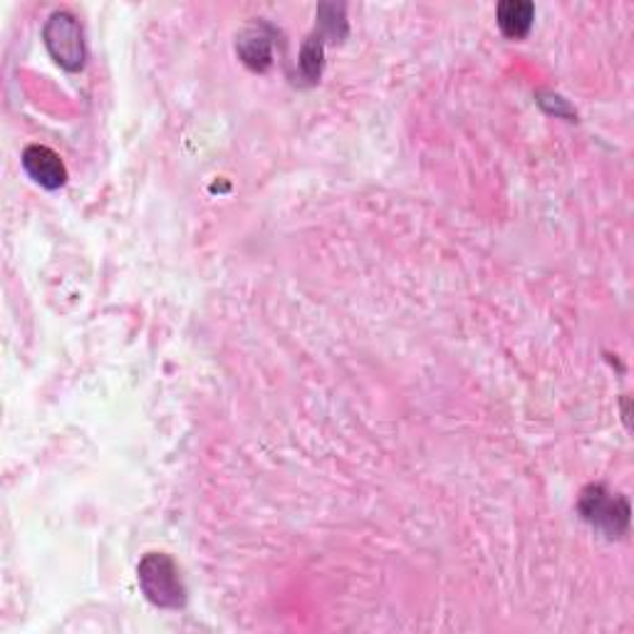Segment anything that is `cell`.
<instances>
[{
  "label": "cell",
  "mask_w": 634,
  "mask_h": 634,
  "mask_svg": "<svg viewBox=\"0 0 634 634\" xmlns=\"http://www.w3.org/2000/svg\"><path fill=\"white\" fill-rule=\"evenodd\" d=\"M146 600L162 610H179L187 602V590L179 577V567L167 553H149L136 567Z\"/></svg>",
  "instance_id": "obj_1"
},
{
  "label": "cell",
  "mask_w": 634,
  "mask_h": 634,
  "mask_svg": "<svg viewBox=\"0 0 634 634\" xmlns=\"http://www.w3.org/2000/svg\"><path fill=\"white\" fill-rule=\"evenodd\" d=\"M43 40L50 58L58 62L62 70L77 72L85 68V38H82V25L77 17L68 11H58L48 17L43 27Z\"/></svg>",
  "instance_id": "obj_2"
},
{
  "label": "cell",
  "mask_w": 634,
  "mask_h": 634,
  "mask_svg": "<svg viewBox=\"0 0 634 634\" xmlns=\"http://www.w3.org/2000/svg\"><path fill=\"white\" fill-rule=\"evenodd\" d=\"M583 518L593 528L602 530L608 538H620L630 526V505L622 495H612L602 486H590L583 491L581 499Z\"/></svg>",
  "instance_id": "obj_3"
},
{
  "label": "cell",
  "mask_w": 634,
  "mask_h": 634,
  "mask_svg": "<svg viewBox=\"0 0 634 634\" xmlns=\"http://www.w3.org/2000/svg\"><path fill=\"white\" fill-rule=\"evenodd\" d=\"M23 169L27 177H31L35 183H40L43 189H60L65 187L68 181V169L65 164L58 154H55L50 146H43V144H31L27 149L23 152Z\"/></svg>",
  "instance_id": "obj_4"
},
{
  "label": "cell",
  "mask_w": 634,
  "mask_h": 634,
  "mask_svg": "<svg viewBox=\"0 0 634 634\" xmlns=\"http://www.w3.org/2000/svg\"><path fill=\"white\" fill-rule=\"evenodd\" d=\"M536 17V5L528 0H503L495 8V21H499L501 33L511 40L526 38Z\"/></svg>",
  "instance_id": "obj_5"
},
{
  "label": "cell",
  "mask_w": 634,
  "mask_h": 634,
  "mask_svg": "<svg viewBox=\"0 0 634 634\" xmlns=\"http://www.w3.org/2000/svg\"><path fill=\"white\" fill-rule=\"evenodd\" d=\"M236 50L241 55L243 65H248L255 72H265L273 62V50H271V35L265 33L263 25L248 27L241 33V38L236 43Z\"/></svg>",
  "instance_id": "obj_6"
},
{
  "label": "cell",
  "mask_w": 634,
  "mask_h": 634,
  "mask_svg": "<svg viewBox=\"0 0 634 634\" xmlns=\"http://www.w3.org/2000/svg\"><path fill=\"white\" fill-rule=\"evenodd\" d=\"M323 58H325V45H323V35L315 33L308 43L302 45V55H300V72L302 77L315 82L323 72Z\"/></svg>",
  "instance_id": "obj_7"
}]
</instances>
